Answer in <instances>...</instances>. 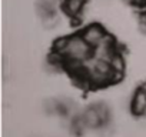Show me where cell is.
Returning <instances> with one entry per match:
<instances>
[{
    "label": "cell",
    "instance_id": "5b68a950",
    "mask_svg": "<svg viewBox=\"0 0 146 137\" xmlns=\"http://www.w3.org/2000/svg\"><path fill=\"white\" fill-rule=\"evenodd\" d=\"M143 19H145V23H146V12H145V16H143Z\"/></svg>",
    "mask_w": 146,
    "mask_h": 137
},
{
    "label": "cell",
    "instance_id": "3957f363",
    "mask_svg": "<svg viewBox=\"0 0 146 137\" xmlns=\"http://www.w3.org/2000/svg\"><path fill=\"white\" fill-rule=\"evenodd\" d=\"M106 34H108V33H106L99 24H92V26L86 27V29L82 32V36L85 37V40H86L92 47H95L96 44H99V43L105 39Z\"/></svg>",
    "mask_w": 146,
    "mask_h": 137
},
{
    "label": "cell",
    "instance_id": "6da1fadb",
    "mask_svg": "<svg viewBox=\"0 0 146 137\" xmlns=\"http://www.w3.org/2000/svg\"><path fill=\"white\" fill-rule=\"evenodd\" d=\"M53 51L60 54L64 59V63L67 61L83 63L93 54V47L85 40L82 34H73L70 37L57 40Z\"/></svg>",
    "mask_w": 146,
    "mask_h": 137
},
{
    "label": "cell",
    "instance_id": "7a4b0ae2",
    "mask_svg": "<svg viewBox=\"0 0 146 137\" xmlns=\"http://www.w3.org/2000/svg\"><path fill=\"white\" fill-rule=\"evenodd\" d=\"M108 119H109V110L103 103L86 109L82 114V120L85 121L86 127H92V128L103 126L108 121Z\"/></svg>",
    "mask_w": 146,
    "mask_h": 137
},
{
    "label": "cell",
    "instance_id": "277c9868",
    "mask_svg": "<svg viewBox=\"0 0 146 137\" xmlns=\"http://www.w3.org/2000/svg\"><path fill=\"white\" fill-rule=\"evenodd\" d=\"M132 111L135 114H146V90L145 89H139L132 99Z\"/></svg>",
    "mask_w": 146,
    "mask_h": 137
}]
</instances>
